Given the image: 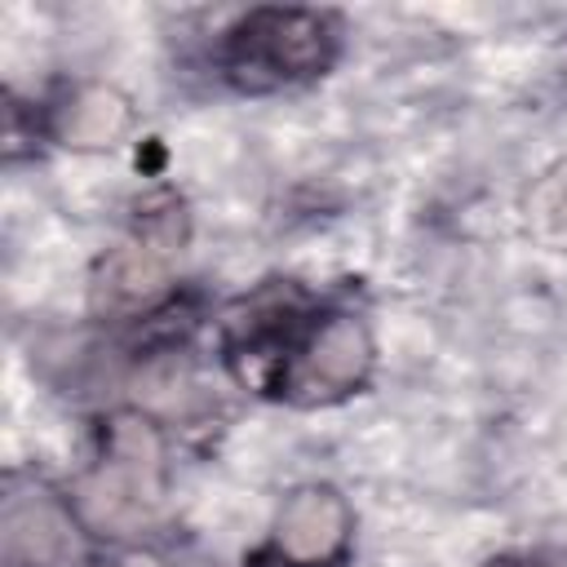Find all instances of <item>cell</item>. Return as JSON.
I'll return each mask as SVG.
<instances>
[{"label":"cell","mask_w":567,"mask_h":567,"mask_svg":"<svg viewBox=\"0 0 567 567\" xmlns=\"http://www.w3.org/2000/svg\"><path fill=\"white\" fill-rule=\"evenodd\" d=\"M368 372H372V337L363 319L328 315L292 337V346L275 368V385L297 403H332L359 390Z\"/></svg>","instance_id":"obj_3"},{"label":"cell","mask_w":567,"mask_h":567,"mask_svg":"<svg viewBox=\"0 0 567 567\" xmlns=\"http://www.w3.org/2000/svg\"><path fill=\"white\" fill-rule=\"evenodd\" d=\"M177 266V230L173 217H151L137 235L115 244L93 270V301L102 310H142L164 297Z\"/></svg>","instance_id":"obj_5"},{"label":"cell","mask_w":567,"mask_h":567,"mask_svg":"<svg viewBox=\"0 0 567 567\" xmlns=\"http://www.w3.org/2000/svg\"><path fill=\"white\" fill-rule=\"evenodd\" d=\"M133 124L128 97L115 93L111 84H80L58 111H53V133L62 146L75 151H102L115 146Z\"/></svg>","instance_id":"obj_7"},{"label":"cell","mask_w":567,"mask_h":567,"mask_svg":"<svg viewBox=\"0 0 567 567\" xmlns=\"http://www.w3.org/2000/svg\"><path fill=\"white\" fill-rule=\"evenodd\" d=\"M248 567H301V563H288V558H279V554L270 549V554H261V558H252Z\"/></svg>","instance_id":"obj_10"},{"label":"cell","mask_w":567,"mask_h":567,"mask_svg":"<svg viewBox=\"0 0 567 567\" xmlns=\"http://www.w3.org/2000/svg\"><path fill=\"white\" fill-rule=\"evenodd\" d=\"M337 53V31L315 9H252L221 40V66L239 89H279L319 75Z\"/></svg>","instance_id":"obj_2"},{"label":"cell","mask_w":567,"mask_h":567,"mask_svg":"<svg viewBox=\"0 0 567 567\" xmlns=\"http://www.w3.org/2000/svg\"><path fill=\"white\" fill-rule=\"evenodd\" d=\"M111 567H164V558H155V554H146V549H133V554H120Z\"/></svg>","instance_id":"obj_9"},{"label":"cell","mask_w":567,"mask_h":567,"mask_svg":"<svg viewBox=\"0 0 567 567\" xmlns=\"http://www.w3.org/2000/svg\"><path fill=\"white\" fill-rule=\"evenodd\" d=\"M80 514L49 487H9L0 509L4 567H75L80 563Z\"/></svg>","instance_id":"obj_4"},{"label":"cell","mask_w":567,"mask_h":567,"mask_svg":"<svg viewBox=\"0 0 567 567\" xmlns=\"http://www.w3.org/2000/svg\"><path fill=\"white\" fill-rule=\"evenodd\" d=\"M350 540V505L332 487H297L275 518V554L301 567H332Z\"/></svg>","instance_id":"obj_6"},{"label":"cell","mask_w":567,"mask_h":567,"mask_svg":"<svg viewBox=\"0 0 567 567\" xmlns=\"http://www.w3.org/2000/svg\"><path fill=\"white\" fill-rule=\"evenodd\" d=\"M532 217L549 230H567V164L532 190Z\"/></svg>","instance_id":"obj_8"},{"label":"cell","mask_w":567,"mask_h":567,"mask_svg":"<svg viewBox=\"0 0 567 567\" xmlns=\"http://www.w3.org/2000/svg\"><path fill=\"white\" fill-rule=\"evenodd\" d=\"M164 487L168 470L159 430L137 412H120L102 425L97 461L80 474L71 505L84 527L124 536L155 518V509L164 505Z\"/></svg>","instance_id":"obj_1"}]
</instances>
